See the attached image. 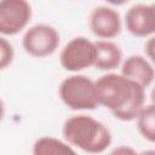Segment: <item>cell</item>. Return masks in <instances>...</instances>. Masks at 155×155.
I'll list each match as a JSON object with an SVG mask.
<instances>
[{
    "label": "cell",
    "instance_id": "10",
    "mask_svg": "<svg viewBox=\"0 0 155 155\" xmlns=\"http://www.w3.org/2000/svg\"><path fill=\"white\" fill-rule=\"evenodd\" d=\"M96 56L93 67L99 70H113L116 69L122 61L121 48L108 40H99L94 42Z\"/></svg>",
    "mask_w": 155,
    "mask_h": 155
},
{
    "label": "cell",
    "instance_id": "9",
    "mask_svg": "<svg viewBox=\"0 0 155 155\" xmlns=\"http://www.w3.org/2000/svg\"><path fill=\"white\" fill-rule=\"evenodd\" d=\"M121 75L138 82L144 88L149 87L154 80V68L149 61L139 54L126 58L121 67Z\"/></svg>",
    "mask_w": 155,
    "mask_h": 155
},
{
    "label": "cell",
    "instance_id": "3",
    "mask_svg": "<svg viewBox=\"0 0 155 155\" xmlns=\"http://www.w3.org/2000/svg\"><path fill=\"white\" fill-rule=\"evenodd\" d=\"M59 97L71 110H93L99 103L96 84L85 75H70L59 85Z\"/></svg>",
    "mask_w": 155,
    "mask_h": 155
},
{
    "label": "cell",
    "instance_id": "11",
    "mask_svg": "<svg viewBox=\"0 0 155 155\" xmlns=\"http://www.w3.org/2000/svg\"><path fill=\"white\" fill-rule=\"evenodd\" d=\"M33 154L35 155H74L76 151L67 143L53 138L41 137L33 145Z\"/></svg>",
    "mask_w": 155,
    "mask_h": 155
},
{
    "label": "cell",
    "instance_id": "7",
    "mask_svg": "<svg viewBox=\"0 0 155 155\" xmlns=\"http://www.w3.org/2000/svg\"><path fill=\"white\" fill-rule=\"evenodd\" d=\"M126 29L138 38H145L155 30V7L151 4H137L125 16Z\"/></svg>",
    "mask_w": 155,
    "mask_h": 155
},
{
    "label": "cell",
    "instance_id": "4",
    "mask_svg": "<svg viewBox=\"0 0 155 155\" xmlns=\"http://www.w3.org/2000/svg\"><path fill=\"white\" fill-rule=\"evenodd\" d=\"M24 51L33 57H46L52 54L59 46L58 31L48 24L40 23L30 27L23 35Z\"/></svg>",
    "mask_w": 155,
    "mask_h": 155
},
{
    "label": "cell",
    "instance_id": "14",
    "mask_svg": "<svg viewBox=\"0 0 155 155\" xmlns=\"http://www.w3.org/2000/svg\"><path fill=\"white\" fill-rule=\"evenodd\" d=\"M107 2H109V4H111V5H116V6H119V5H124V4H126L128 0H105Z\"/></svg>",
    "mask_w": 155,
    "mask_h": 155
},
{
    "label": "cell",
    "instance_id": "6",
    "mask_svg": "<svg viewBox=\"0 0 155 155\" xmlns=\"http://www.w3.org/2000/svg\"><path fill=\"white\" fill-rule=\"evenodd\" d=\"M31 18L28 0H0V34L16 35Z\"/></svg>",
    "mask_w": 155,
    "mask_h": 155
},
{
    "label": "cell",
    "instance_id": "8",
    "mask_svg": "<svg viewBox=\"0 0 155 155\" xmlns=\"http://www.w3.org/2000/svg\"><path fill=\"white\" fill-rule=\"evenodd\" d=\"M88 23L91 31L101 39L115 38L121 30V18L119 12L107 6L93 8Z\"/></svg>",
    "mask_w": 155,
    "mask_h": 155
},
{
    "label": "cell",
    "instance_id": "2",
    "mask_svg": "<svg viewBox=\"0 0 155 155\" xmlns=\"http://www.w3.org/2000/svg\"><path fill=\"white\" fill-rule=\"evenodd\" d=\"M63 136L69 144L90 154L103 153L111 143L109 128L101 121L85 114L67 119L63 125Z\"/></svg>",
    "mask_w": 155,
    "mask_h": 155
},
{
    "label": "cell",
    "instance_id": "5",
    "mask_svg": "<svg viewBox=\"0 0 155 155\" xmlns=\"http://www.w3.org/2000/svg\"><path fill=\"white\" fill-rule=\"evenodd\" d=\"M94 56V42L84 36H76L63 47L59 54V62L68 71H80L93 65Z\"/></svg>",
    "mask_w": 155,
    "mask_h": 155
},
{
    "label": "cell",
    "instance_id": "13",
    "mask_svg": "<svg viewBox=\"0 0 155 155\" xmlns=\"http://www.w3.org/2000/svg\"><path fill=\"white\" fill-rule=\"evenodd\" d=\"M13 54L15 52L12 45L6 39L0 36V70L5 69L12 63Z\"/></svg>",
    "mask_w": 155,
    "mask_h": 155
},
{
    "label": "cell",
    "instance_id": "15",
    "mask_svg": "<svg viewBox=\"0 0 155 155\" xmlns=\"http://www.w3.org/2000/svg\"><path fill=\"white\" fill-rule=\"evenodd\" d=\"M4 114H5V105H4L2 101L0 99V121H1L2 117H4Z\"/></svg>",
    "mask_w": 155,
    "mask_h": 155
},
{
    "label": "cell",
    "instance_id": "1",
    "mask_svg": "<svg viewBox=\"0 0 155 155\" xmlns=\"http://www.w3.org/2000/svg\"><path fill=\"white\" fill-rule=\"evenodd\" d=\"M94 84L99 105L109 109L121 121L134 120L144 105L145 88L121 74L103 75Z\"/></svg>",
    "mask_w": 155,
    "mask_h": 155
},
{
    "label": "cell",
    "instance_id": "12",
    "mask_svg": "<svg viewBox=\"0 0 155 155\" xmlns=\"http://www.w3.org/2000/svg\"><path fill=\"white\" fill-rule=\"evenodd\" d=\"M137 128L142 137L150 143L155 140V110L153 104L143 105L138 111L137 116Z\"/></svg>",
    "mask_w": 155,
    "mask_h": 155
}]
</instances>
